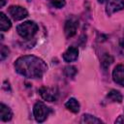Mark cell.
<instances>
[{"label": "cell", "mask_w": 124, "mask_h": 124, "mask_svg": "<svg viewBox=\"0 0 124 124\" xmlns=\"http://www.w3.org/2000/svg\"><path fill=\"white\" fill-rule=\"evenodd\" d=\"M54 8L61 9L66 5V0H47Z\"/></svg>", "instance_id": "16"}, {"label": "cell", "mask_w": 124, "mask_h": 124, "mask_svg": "<svg viewBox=\"0 0 124 124\" xmlns=\"http://www.w3.org/2000/svg\"><path fill=\"white\" fill-rule=\"evenodd\" d=\"M15 69L19 75L28 78H40L47 70L46 62L35 55H24L15 61Z\"/></svg>", "instance_id": "1"}, {"label": "cell", "mask_w": 124, "mask_h": 124, "mask_svg": "<svg viewBox=\"0 0 124 124\" xmlns=\"http://www.w3.org/2000/svg\"><path fill=\"white\" fill-rule=\"evenodd\" d=\"M107 98L111 102H117V103H121L123 99L122 94L118 90H115V89H111L110 91H108Z\"/></svg>", "instance_id": "13"}, {"label": "cell", "mask_w": 124, "mask_h": 124, "mask_svg": "<svg viewBox=\"0 0 124 124\" xmlns=\"http://www.w3.org/2000/svg\"><path fill=\"white\" fill-rule=\"evenodd\" d=\"M10 53V49L6 46H1V54H0V57H1V61L5 60L6 57H8Z\"/></svg>", "instance_id": "17"}, {"label": "cell", "mask_w": 124, "mask_h": 124, "mask_svg": "<svg viewBox=\"0 0 124 124\" xmlns=\"http://www.w3.org/2000/svg\"><path fill=\"white\" fill-rule=\"evenodd\" d=\"M124 9V0H110L106 6V13L108 16H111L114 13H117Z\"/></svg>", "instance_id": "6"}, {"label": "cell", "mask_w": 124, "mask_h": 124, "mask_svg": "<svg viewBox=\"0 0 124 124\" xmlns=\"http://www.w3.org/2000/svg\"><path fill=\"white\" fill-rule=\"evenodd\" d=\"M8 12H9L10 16H12V18L15 20H21L28 16L27 10L25 8H23L21 6H17V5L11 6L9 8Z\"/></svg>", "instance_id": "5"}, {"label": "cell", "mask_w": 124, "mask_h": 124, "mask_svg": "<svg viewBox=\"0 0 124 124\" xmlns=\"http://www.w3.org/2000/svg\"><path fill=\"white\" fill-rule=\"evenodd\" d=\"M13 117V111L12 109L6 106L5 104L1 103L0 105V118L3 122H7V121H10Z\"/></svg>", "instance_id": "10"}, {"label": "cell", "mask_w": 124, "mask_h": 124, "mask_svg": "<svg viewBox=\"0 0 124 124\" xmlns=\"http://www.w3.org/2000/svg\"><path fill=\"white\" fill-rule=\"evenodd\" d=\"M115 123H124V116L120 115V116L115 120Z\"/></svg>", "instance_id": "19"}, {"label": "cell", "mask_w": 124, "mask_h": 124, "mask_svg": "<svg viewBox=\"0 0 124 124\" xmlns=\"http://www.w3.org/2000/svg\"><path fill=\"white\" fill-rule=\"evenodd\" d=\"M111 61H112V58H111L109 55H107L106 57H104V59H103V62H102V65H103V67H104L105 69H106V68H108V67L110 65Z\"/></svg>", "instance_id": "18"}, {"label": "cell", "mask_w": 124, "mask_h": 124, "mask_svg": "<svg viewBox=\"0 0 124 124\" xmlns=\"http://www.w3.org/2000/svg\"><path fill=\"white\" fill-rule=\"evenodd\" d=\"M62 57H63V59H64L65 62H68V63L74 62V61H76V60L78 59V49L77 47H75V46H70V47L63 53Z\"/></svg>", "instance_id": "9"}, {"label": "cell", "mask_w": 124, "mask_h": 124, "mask_svg": "<svg viewBox=\"0 0 124 124\" xmlns=\"http://www.w3.org/2000/svg\"><path fill=\"white\" fill-rule=\"evenodd\" d=\"M65 107L68 110L74 112V113H78L79 111V108L80 105L78 103V101L76 98H70L68 99V101L65 103Z\"/></svg>", "instance_id": "11"}, {"label": "cell", "mask_w": 124, "mask_h": 124, "mask_svg": "<svg viewBox=\"0 0 124 124\" xmlns=\"http://www.w3.org/2000/svg\"><path fill=\"white\" fill-rule=\"evenodd\" d=\"M78 26V23L76 19H74V18L67 19L66 22H65V25H64L65 36L67 38H72L73 36H75L76 33H77Z\"/></svg>", "instance_id": "8"}, {"label": "cell", "mask_w": 124, "mask_h": 124, "mask_svg": "<svg viewBox=\"0 0 124 124\" xmlns=\"http://www.w3.org/2000/svg\"><path fill=\"white\" fill-rule=\"evenodd\" d=\"M105 1H107V0H98V2H100V3H104Z\"/></svg>", "instance_id": "21"}, {"label": "cell", "mask_w": 124, "mask_h": 124, "mask_svg": "<svg viewBox=\"0 0 124 124\" xmlns=\"http://www.w3.org/2000/svg\"><path fill=\"white\" fill-rule=\"evenodd\" d=\"M0 8H3L4 7V5H5V3H6V0H0Z\"/></svg>", "instance_id": "20"}, {"label": "cell", "mask_w": 124, "mask_h": 124, "mask_svg": "<svg viewBox=\"0 0 124 124\" xmlns=\"http://www.w3.org/2000/svg\"><path fill=\"white\" fill-rule=\"evenodd\" d=\"M112 79L116 84L120 86H124V65L123 64H118L114 67V69L112 70Z\"/></svg>", "instance_id": "7"}, {"label": "cell", "mask_w": 124, "mask_h": 124, "mask_svg": "<svg viewBox=\"0 0 124 124\" xmlns=\"http://www.w3.org/2000/svg\"><path fill=\"white\" fill-rule=\"evenodd\" d=\"M50 112H51L50 108H48L43 102H40L39 101L33 107V114H34V117H35L36 121L39 122V123L44 122L47 118V116L49 115Z\"/></svg>", "instance_id": "3"}, {"label": "cell", "mask_w": 124, "mask_h": 124, "mask_svg": "<svg viewBox=\"0 0 124 124\" xmlns=\"http://www.w3.org/2000/svg\"><path fill=\"white\" fill-rule=\"evenodd\" d=\"M39 94L45 101L47 102H54L58 99V90L53 87L43 86L39 89Z\"/></svg>", "instance_id": "4"}, {"label": "cell", "mask_w": 124, "mask_h": 124, "mask_svg": "<svg viewBox=\"0 0 124 124\" xmlns=\"http://www.w3.org/2000/svg\"><path fill=\"white\" fill-rule=\"evenodd\" d=\"M38 29H39V27H38L37 23L34 22V21H32V20L24 21L23 23H20L16 27L17 34L21 38L26 39V40L33 38V36L37 33Z\"/></svg>", "instance_id": "2"}, {"label": "cell", "mask_w": 124, "mask_h": 124, "mask_svg": "<svg viewBox=\"0 0 124 124\" xmlns=\"http://www.w3.org/2000/svg\"><path fill=\"white\" fill-rule=\"evenodd\" d=\"M77 72L78 71H77L76 67H74V66H67V67H65V70H64V73L68 78H74L76 76Z\"/></svg>", "instance_id": "15"}, {"label": "cell", "mask_w": 124, "mask_h": 124, "mask_svg": "<svg viewBox=\"0 0 124 124\" xmlns=\"http://www.w3.org/2000/svg\"><path fill=\"white\" fill-rule=\"evenodd\" d=\"M12 26V22L10 20V18L4 14V13H0V29L2 32H5L7 30H9Z\"/></svg>", "instance_id": "12"}, {"label": "cell", "mask_w": 124, "mask_h": 124, "mask_svg": "<svg viewBox=\"0 0 124 124\" xmlns=\"http://www.w3.org/2000/svg\"><path fill=\"white\" fill-rule=\"evenodd\" d=\"M81 123H90V124H93V123H102L103 121L91 114H88V113H85L81 116V120H80Z\"/></svg>", "instance_id": "14"}]
</instances>
